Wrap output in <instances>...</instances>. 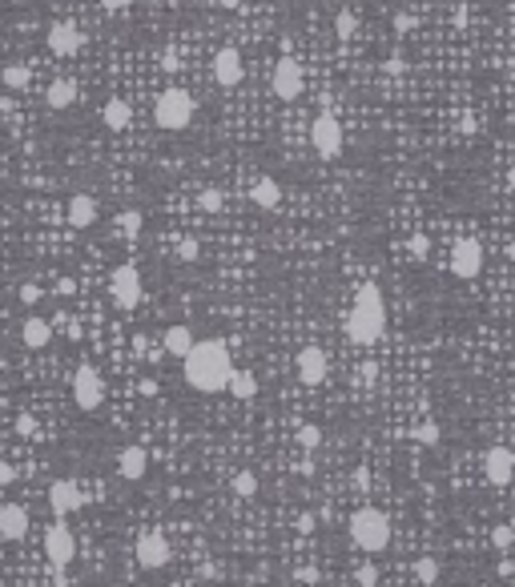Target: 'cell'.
Returning <instances> with one entry per match:
<instances>
[{"mask_svg":"<svg viewBox=\"0 0 515 587\" xmlns=\"http://www.w3.org/2000/svg\"><path fill=\"white\" fill-rule=\"evenodd\" d=\"M234 354L225 346L222 338H197L194 350L181 358V378L194 386L197 394H218L230 386L234 378Z\"/></svg>","mask_w":515,"mask_h":587,"instance_id":"6da1fadb","label":"cell"},{"mask_svg":"<svg viewBox=\"0 0 515 587\" xmlns=\"http://www.w3.org/2000/svg\"><path fill=\"white\" fill-rule=\"evenodd\" d=\"M383 326H387V306H383V294L378 286H362L354 294V306H350L347 322H342V334L354 342V346H375L383 338Z\"/></svg>","mask_w":515,"mask_h":587,"instance_id":"7a4b0ae2","label":"cell"},{"mask_svg":"<svg viewBox=\"0 0 515 587\" xmlns=\"http://www.w3.org/2000/svg\"><path fill=\"white\" fill-rule=\"evenodd\" d=\"M350 543L359 547V551H387L390 543V519L378 511V507H362L350 515Z\"/></svg>","mask_w":515,"mask_h":587,"instance_id":"3957f363","label":"cell"},{"mask_svg":"<svg viewBox=\"0 0 515 587\" xmlns=\"http://www.w3.org/2000/svg\"><path fill=\"white\" fill-rule=\"evenodd\" d=\"M154 121L161 129H169V133L185 129L190 121H194V97H190L185 89H166V93L157 97V105H154Z\"/></svg>","mask_w":515,"mask_h":587,"instance_id":"277c9868","label":"cell"},{"mask_svg":"<svg viewBox=\"0 0 515 587\" xmlns=\"http://www.w3.org/2000/svg\"><path fill=\"white\" fill-rule=\"evenodd\" d=\"M109 298L117 310H137L141 298H145V286H141V270L133 262H121V266L109 274Z\"/></svg>","mask_w":515,"mask_h":587,"instance_id":"5b68a950","label":"cell"},{"mask_svg":"<svg viewBox=\"0 0 515 587\" xmlns=\"http://www.w3.org/2000/svg\"><path fill=\"white\" fill-rule=\"evenodd\" d=\"M270 89H274V97L278 101H298L302 97V89H306V72L302 65L294 61V56H282L274 72H270Z\"/></svg>","mask_w":515,"mask_h":587,"instance_id":"8992f818","label":"cell"},{"mask_svg":"<svg viewBox=\"0 0 515 587\" xmlns=\"http://www.w3.org/2000/svg\"><path fill=\"white\" fill-rule=\"evenodd\" d=\"M73 403L81 406V410H97L105 403V378H101L97 366H77V374H73Z\"/></svg>","mask_w":515,"mask_h":587,"instance_id":"52a82bcc","label":"cell"},{"mask_svg":"<svg viewBox=\"0 0 515 587\" xmlns=\"http://www.w3.org/2000/svg\"><path fill=\"white\" fill-rule=\"evenodd\" d=\"M44 555H49V563H53L56 572H65L77 560V535L65 527V519H56L53 527L44 531Z\"/></svg>","mask_w":515,"mask_h":587,"instance_id":"ba28073f","label":"cell"},{"mask_svg":"<svg viewBox=\"0 0 515 587\" xmlns=\"http://www.w3.org/2000/svg\"><path fill=\"white\" fill-rule=\"evenodd\" d=\"M310 145L318 157H338L342 153V125H338L335 113H318L314 125H310Z\"/></svg>","mask_w":515,"mask_h":587,"instance_id":"9c48e42d","label":"cell"},{"mask_svg":"<svg viewBox=\"0 0 515 587\" xmlns=\"http://www.w3.org/2000/svg\"><path fill=\"white\" fill-rule=\"evenodd\" d=\"M85 507V491L77 479H53L49 483V511H53L56 519L73 515V511H81Z\"/></svg>","mask_w":515,"mask_h":587,"instance_id":"30bf717a","label":"cell"},{"mask_svg":"<svg viewBox=\"0 0 515 587\" xmlns=\"http://www.w3.org/2000/svg\"><path fill=\"white\" fill-rule=\"evenodd\" d=\"M169 560H173V547H169V539L161 531H145L137 539V563L145 572H161Z\"/></svg>","mask_w":515,"mask_h":587,"instance_id":"8fae6325","label":"cell"},{"mask_svg":"<svg viewBox=\"0 0 515 587\" xmlns=\"http://www.w3.org/2000/svg\"><path fill=\"white\" fill-rule=\"evenodd\" d=\"M483 270V246L475 238H463L451 246V274L455 278H475Z\"/></svg>","mask_w":515,"mask_h":587,"instance_id":"7c38bea8","label":"cell"},{"mask_svg":"<svg viewBox=\"0 0 515 587\" xmlns=\"http://www.w3.org/2000/svg\"><path fill=\"white\" fill-rule=\"evenodd\" d=\"M44 44H49L53 56H73V53H81L85 32L77 25H69V20H56V25H49V32H44Z\"/></svg>","mask_w":515,"mask_h":587,"instance_id":"4fadbf2b","label":"cell"},{"mask_svg":"<svg viewBox=\"0 0 515 587\" xmlns=\"http://www.w3.org/2000/svg\"><path fill=\"white\" fill-rule=\"evenodd\" d=\"M242 77H246L242 53H237L234 44L218 49V53H213V81L222 84V89H234V84H242Z\"/></svg>","mask_w":515,"mask_h":587,"instance_id":"5bb4252c","label":"cell"},{"mask_svg":"<svg viewBox=\"0 0 515 587\" xmlns=\"http://www.w3.org/2000/svg\"><path fill=\"white\" fill-rule=\"evenodd\" d=\"M483 479H488L491 487H507L515 479V455L507 447H491L483 455Z\"/></svg>","mask_w":515,"mask_h":587,"instance_id":"9a60e30c","label":"cell"},{"mask_svg":"<svg viewBox=\"0 0 515 587\" xmlns=\"http://www.w3.org/2000/svg\"><path fill=\"white\" fill-rule=\"evenodd\" d=\"M326 370H330V362H326V354H322L318 346H306L298 354V378H302L306 386H322V382H326Z\"/></svg>","mask_w":515,"mask_h":587,"instance_id":"2e32d148","label":"cell"},{"mask_svg":"<svg viewBox=\"0 0 515 587\" xmlns=\"http://www.w3.org/2000/svg\"><path fill=\"white\" fill-rule=\"evenodd\" d=\"M25 535H28V511L20 503H4L0 507V539L20 543Z\"/></svg>","mask_w":515,"mask_h":587,"instance_id":"e0dca14e","label":"cell"},{"mask_svg":"<svg viewBox=\"0 0 515 587\" xmlns=\"http://www.w3.org/2000/svg\"><path fill=\"white\" fill-rule=\"evenodd\" d=\"M65 222H69L73 229H89V225L97 222V197L93 194H73L69 210H65Z\"/></svg>","mask_w":515,"mask_h":587,"instance_id":"ac0fdd59","label":"cell"},{"mask_svg":"<svg viewBox=\"0 0 515 587\" xmlns=\"http://www.w3.org/2000/svg\"><path fill=\"white\" fill-rule=\"evenodd\" d=\"M145 471H149V455H145V447H125L121 455H117V475L121 479L137 483V479H145Z\"/></svg>","mask_w":515,"mask_h":587,"instance_id":"d6986e66","label":"cell"},{"mask_svg":"<svg viewBox=\"0 0 515 587\" xmlns=\"http://www.w3.org/2000/svg\"><path fill=\"white\" fill-rule=\"evenodd\" d=\"M194 342H197L194 330H190V326H181V322H178V326H169L166 334H161V350H166L169 358H178V362L190 354V350H194Z\"/></svg>","mask_w":515,"mask_h":587,"instance_id":"ffe728a7","label":"cell"},{"mask_svg":"<svg viewBox=\"0 0 515 587\" xmlns=\"http://www.w3.org/2000/svg\"><path fill=\"white\" fill-rule=\"evenodd\" d=\"M20 342H25L28 350H44L49 342H53V326H49V318H25V326H20Z\"/></svg>","mask_w":515,"mask_h":587,"instance_id":"44dd1931","label":"cell"},{"mask_svg":"<svg viewBox=\"0 0 515 587\" xmlns=\"http://www.w3.org/2000/svg\"><path fill=\"white\" fill-rule=\"evenodd\" d=\"M101 117H105V125H109L113 133H121V129H129V121H133V109H129L125 97H109L105 109H101Z\"/></svg>","mask_w":515,"mask_h":587,"instance_id":"7402d4cb","label":"cell"},{"mask_svg":"<svg viewBox=\"0 0 515 587\" xmlns=\"http://www.w3.org/2000/svg\"><path fill=\"white\" fill-rule=\"evenodd\" d=\"M73 101H77V81H69V77H56L49 84V93H44V105L49 109H69Z\"/></svg>","mask_w":515,"mask_h":587,"instance_id":"603a6c76","label":"cell"},{"mask_svg":"<svg viewBox=\"0 0 515 587\" xmlns=\"http://www.w3.org/2000/svg\"><path fill=\"white\" fill-rule=\"evenodd\" d=\"M250 201L258 206V210H278V201H282L278 182H274V177H258L254 189H250Z\"/></svg>","mask_w":515,"mask_h":587,"instance_id":"cb8c5ba5","label":"cell"},{"mask_svg":"<svg viewBox=\"0 0 515 587\" xmlns=\"http://www.w3.org/2000/svg\"><path fill=\"white\" fill-rule=\"evenodd\" d=\"M225 391L234 394L237 403H250L254 394H258V378L250 374V370H234V378H230V386Z\"/></svg>","mask_w":515,"mask_h":587,"instance_id":"d4e9b609","label":"cell"},{"mask_svg":"<svg viewBox=\"0 0 515 587\" xmlns=\"http://www.w3.org/2000/svg\"><path fill=\"white\" fill-rule=\"evenodd\" d=\"M141 222H145V217H141L137 210H121L117 217H113V229H117V238H129V241H133V238L141 234Z\"/></svg>","mask_w":515,"mask_h":587,"instance_id":"484cf974","label":"cell"},{"mask_svg":"<svg viewBox=\"0 0 515 587\" xmlns=\"http://www.w3.org/2000/svg\"><path fill=\"white\" fill-rule=\"evenodd\" d=\"M0 81L8 84V89H25V84L32 81V69H28V65H8V69L0 72Z\"/></svg>","mask_w":515,"mask_h":587,"instance_id":"4316f807","label":"cell"},{"mask_svg":"<svg viewBox=\"0 0 515 587\" xmlns=\"http://www.w3.org/2000/svg\"><path fill=\"white\" fill-rule=\"evenodd\" d=\"M234 495L254 499V495H258V475H254V471H237L234 475Z\"/></svg>","mask_w":515,"mask_h":587,"instance_id":"83f0119b","label":"cell"},{"mask_svg":"<svg viewBox=\"0 0 515 587\" xmlns=\"http://www.w3.org/2000/svg\"><path fill=\"white\" fill-rule=\"evenodd\" d=\"M354 28H359L354 13H347V8H342V13L335 16V37H338V41H350V37H354Z\"/></svg>","mask_w":515,"mask_h":587,"instance_id":"f1b7e54d","label":"cell"},{"mask_svg":"<svg viewBox=\"0 0 515 587\" xmlns=\"http://www.w3.org/2000/svg\"><path fill=\"white\" fill-rule=\"evenodd\" d=\"M415 579H418L423 587H431L435 579H439V563H435V560H418V563H415Z\"/></svg>","mask_w":515,"mask_h":587,"instance_id":"f546056e","label":"cell"},{"mask_svg":"<svg viewBox=\"0 0 515 587\" xmlns=\"http://www.w3.org/2000/svg\"><path fill=\"white\" fill-rule=\"evenodd\" d=\"M298 443H302L306 450H314L322 443V431L314 427V422H306V427H298Z\"/></svg>","mask_w":515,"mask_h":587,"instance_id":"4dcf8cb0","label":"cell"},{"mask_svg":"<svg viewBox=\"0 0 515 587\" xmlns=\"http://www.w3.org/2000/svg\"><path fill=\"white\" fill-rule=\"evenodd\" d=\"M354 583L359 587H378V567L375 563H362L359 572H354Z\"/></svg>","mask_w":515,"mask_h":587,"instance_id":"1f68e13d","label":"cell"},{"mask_svg":"<svg viewBox=\"0 0 515 587\" xmlns=\"http://www.w3.org/2000/svg\"><path fill=\"white\" fill-rule=\"evenodd\" d=\"M415 438L423 447H435V443H439V427H435V422H423V427H415Z\"/></svg>","mask_w":515,"mask_h":587,"instance_id":"d6a6232c","label":"cell"},{"mask_svg":"<svg viewBox=\"0 0 515 587\" xmlns=\"http://www.w3.org/2000/svg\"><path fill=\"white\" fill-rule=\"evenodd\" d=\"M407 250H411V258H427L431 253V238L427 234H415V238L407 241Z\"/></svg>","mask_w":515,"mask_h":587,"instance_id":"836d02e7","label":"cell"},{"mask_svg":"<svg viewBox=\"0 0 515 587\" xmlns=\"http://www.w3.org/2000/svg\"><path fill=\"white\" fill-rule=\"evenodd\" d=\"M511 539H515V531H511V527H507V523H503V527H495V531H491V543L500 547V551H503V547H511Z\"/></svg>","mask_w":515,"mask_h":587,"instance_id":"e575fe53","label":"cell"},{"mask_svg":"<svg viewBox=\"0 0 515 587\" xmlns=\"http://www.w3.org/2000/svg\"><path fill=\"white\" fill-rule=\"evenodd\" d=\"M197 201H201V210H209V213L222 210V194H218V189H206V194L197 197Z\"/></svg>","mask_w":515,"mask_h":587,"instance_id":"d590c367","label":"cell"},{"mask_svg":"<svg viewBox=\"0 0 515 587\" xmlns=\"http://www.w3.org/2000/svg\"><path fill=\"white\" fill-rule=\"evenodd\" d=\"M41 298H44V290H41V286H32V282H25V286H20V302H25V306L41 302Z\"/></svg>","mask_w":515,"mask_h":587,"instance_id":"8d00e7d4","label":"cell"},{"mask_svg":"<svg viewBox=\"0 0 515 587\" xmlns=\"http://www.w3.org/2000/svg\"><path fill=\"white\" fill-rule=\"evenodd\" d=\"M197 253H201V246H197V241H190V238L178 246V258H181V262H197Z\"/></svg>","mask_w":515,"mask_h":587,"instance_id":"74e56055","label":"cell"},{"mask_svg":"<svg viewBox=\"0 0 515 587\" xmlns=\"http://www.w3.org/2000/svg\"><path fill=\"white\" fill-rule=\"evenodd\" d=\"M37 431V422H32V415H20V419H16V434H20V438H28V434Z\"/></svg>","mask_w":515,"mask_h":587,"instance_id":"f35d334b","label":"cell"},{"mask_svg":"<svg viewBox=\"0 0 515 587\" xmlns=\"http://www.w3.org/2000/svg\"><path fill=\"white\" fill-rule=\"evenodd\" d=\"M13 479H16V467L13 462H0V487H8Z\"/></svg>","mask_w":515,"mask_h":587,"instance_id":"ab89813d","label":"cell"},{"mask_svg":"<svg viewBox=\"0 0 515 587\" xmlns=\"http://www.w3.org/2000/svg\"><path fill=\"white\" fill-rule=\"evenodd\" d=\"M101 8H105V13H125L129 0H101Z\"/></svg>","mask_w":515,"mask_h":587,"instance_id":"60d3db41","label":"cell"},{"mask_svg":"<svg viewBox=\"0 0 515 587\" xmlns=\"http://www.w3.org/2000/svg\"><path fill=\"white\" fill-rule=\"evenodd\" d=\"M137 391H141V398H154V394H157V382H149V378H145Z\"/></svg>","mask_w":515,"mask_h":587,"instance_id":"b9f144b4","label":"cell"},{"mask_svg":"<svg viewBox=\"0 0 515 587\" xmlns=\"http://www.w3.org/2000/svg\"><path fill=\"white\" fill-rule=\"evenodd\" d=\"M161 69H169V72H173V69H178V56H173V53H166V56H161Z\"/></svg>","mask_w":515,"mask_h":587,"instance_id":"7bdbcfd3","label":"cell"},{"mask_svg":"<svg viewBox=\"0 0 515 587\" xmlns=\"http://www.w3.org/2000/svg\"><path fill=\"white\" fill-rule=\"evenodd\" d=\"M65 330H69V338H81V322L69 318V326H65Z\"/></svg>","mask_w":515,"mask_h":587,"instance_id":"ee69618b","label":"cell"},{"mask_svg":"<svg viewBox=\"0 0 515 587\" xmlns=\"http://www.w3.org/2000/svg\"><path fill=\"white\" fill-rule=\"evenodd\" d=\"M222 8H242V0H218Z\"/></svg>","mask_w":515,"mask_h":587,"instance_id":"f6af8a7d","label":"cell"},{"mask_svg":"<svg viewBox=\"0 0 515 587\" xmlns=\"http://www.w3.org/2000/svg\"><path fill=\"white\" fill-rule=\"evenodd\" d=\"M507 185H511V189H515V165L507 169Z\"/></svg>","mask_w":515,"mask_h":587,"instance_id":"bcb514c9","label":"cell"},{"mask_svg":"<svg viewBox=\"0 0 515 587\" xmlns=\"http://www.w3.org/2000/svg\"><path fill=\"white\" fill-rule=\"evenodd\" d=\"M507 253H511V262H515V241H511V246H507Z\"/></svg>","mask_w":515,"mask_h":587,"instance_id":"7dc6e473","label":"cell"},{"mask_svg":"<svg viewBox=\"0 0 515 587\" xmlns=\"http://www.w3.org/2000/svg\"><path fill=\"white\" fill-rule=\"evenodd\" d=\"M194 587H206V583H194Z\"/></svg>","mask_w":515,"mask_h":587,"instance_id":"c3c4849f","label":"cell"}]
</instances>
